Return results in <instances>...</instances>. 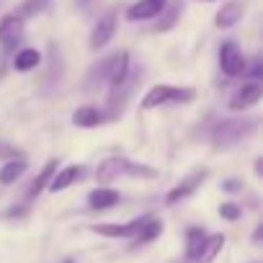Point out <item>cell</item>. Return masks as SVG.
I'll use <instances>...</instances> for the list:
<instances>
[{"label":"cell","instance_id":"ac0fdd59","mask_svg":"<svg viewBox=\"0 0 263 263\" xmlns=\"http://www.w3.org/2000/svg\"><path fill=\"white\" fill-rule=\"evenodd\" d=\"M57 173V160H49L42 171H39V176L31 181V186H29V199H34V196H39L47 186H49V181H52V176Z\"/></svg>","mask_w":263,"mask_h":263},{"label":"cell","instance_id":"484cf974","mask_svg":"<svg viewBox=\"0 0 263 263\" xmlns=\"http://www.w3.org/2000/svg\"><path fill=\"white\" fill-rule=\"evenodd\" d=\"M222 189L230 191V194H235V191H242V183H240L237 178H227V181L222 183Z\"/></svg>","mask_w":263,"mask_h":263},{"label":"cell","instance_id":"4316f807","mask_svg":"<svg viewBox=\"0 0 263 263\" xmlns=\"http://www.w3.org/2000/svg\"><path fill=\"white\" fill-rule=\"evenodd\" d=\"M26 212H29L26 206H18V209H8L6 217H8V219H16V217H26Z\"/></svg>","mask_w":263,"mask_h":263},{"label":"cell","instance_id":"ba28073f","mask_svg":"<svg viewBox=\"0 0 263 263\" xmlns=\"http://www.w3.org/2000/svg\"><path fill=\"white\" fill-rule=\"evenodd\" d=\"M260 96H263V85L255 83V80H250V83H242V85L232 93V98H230L227 106H230L232 111H245V108L255 106V103L260 101Z\"/></svg>","mask_w":263,"mask_h":263},{"label":"cell","instance_id":"ffe728a7","mask_svg":"<svg viewBox=\"0 0 263 263\" xmlns=\"http://www.w3.org/2000/svg\"><path fill=\"white\" fill-rule=\"evenodd\" d=\"M222 248H224V235H222V232L206 235V242H204L201 255H199V260H196V263H212V260L219 255V250H222Z\"/></svg>","mask_w":263,"mask_h":263},{"label":"cell","instance_id":"e0dca14e","mask_svg":"<svg viewBox=\"0 0 263 263\" xmlns=\"http://www.w3.org/2000/svg\"><path fill=\"white\" fill-rule=\"evenodd\" d=\"M26 168H29V163H26L24 155H21V158H13V160H8V163H3V168H0V183H3V186L16 183V181L26 173Z\"/></svg>","mask_w":263,"mask_h":263},{"label":"cell","instance_id":"8992f818","mask_svg":"<svg viewBox=\"0 0 263 263\" xmlns=\"http://www.w3.org/2000/svg\"><path fill=\"white\" fill-rule=\"evenodd\" d=\"M106 67V83L111 85V90L121 88L129 78V52H116L114 57L103 60Z\"/></svg>","mask_w":263,"mask_h":263},{"label":"cell","instance_id":"5b68a950","mask_svg":"<svg viewBox=\"0 0 263 263\" xmlns=\"http://www.w3.org/2000/svg\"><path fill=\"white\" fill-rule=\"evenodd\" d=\"M24 36V18L16 16V13H8L0 18V47H3V52H13L18 47Z\"/></svg>","mask_w":263,"mask_h":263},{"label":"cell","instance_id":"4dcf8cb0","mask_svg":"<svg viewBox=\"0 0 263 263\" xmlns=\"http://www.w3.org/2000/svg\"><path fill=\"white\" fill-rule=\"evenodd\" d=\"M206 3H212V0H206Z\"/></svg>","mask_w":263,"mask_h":263},{"label":"cell","instance_id":"d6986e66","mask_svg":"<svg viewBox=\"0 0 263 263\" xmlns=\"http://www.w3.org/2000/svg\"><path fill=\"white\" fill-rule=\"evenodd\" d=\"M39 65H42V54H39V49H21V52H16V57H13V67H16L18 72L36 70Z\"/></svg>","mask_w":263,"mask_h":263},{"label":"cell","instance_id":"f546056e","mask_svg":"<svg viewBox=\"0 0 263 263\" xmlns=\"http://www.w3.org/2000/svg\"><path fill=\"white\" fill-rule=\"evenodd\" d=\"M65 263H72V260H65Z\"/></svg>","mask_w":263,"mask_h":263},{"label":"cell","instance_id":"7a4b0ae2","mask_svg":"<svg viewBox=\"0 0 263 263\" xmlns=\"http://www.w3.org/2000/svg\"><path fill=\"white\" fill-rule=\"evenodd\" d=\"M121 176H145V178H155L158 173L147 165H140V163H132L126 158H108L103 160L98 168H96V181L98 183H111Z\"/></svg>","mask_w":263,"mask_h":263},{"label":"cell","instance_id":"9c48e42d","mask_svg":"<svg viewBox=\"0 0 263 263\" xmlns=\"http://www.w3.org/2000/svg\"><path fill=\"white\" fill-rule=\"evenodd\" d=\"M206 176H209V171H194L191 176H186V178H183L176 189H171V191H168L165 204H178V201L189 199L191 194H196V191H199V186L206 181Z\"/></svg>","mask_w":263,"mask_h":263},{"label":"cell","instance_id":"83f0119b","mask_svg":"<svg viewBox=\"0 0 263 263\" xmlns=\"http://www.w3.org/2000/svg\"><path fill=\"white\" fill-rule=\"evenodd\" d=\"M260 237H263V224H258L255 232H253V240H255V242H260Z\"/></svg>","mask_w":263,"mask_h":263},{"label":"cell","instance_id":"d4e9b609","mask_svg":"<svg viewBox=\"0 0 263 263\" xmlns=\"http://www.w3.org/2000/svg\"><path fill=\"white\" fill-rule=\"evenodd\" d=\"M13 158H21V150L11 142H3L0 140V160H13Z\"/></svg>","mask_w":263,"mask_h":263},{"label":"cell","instance_id":"7402d4cb","mask_svg":"<svg viewBox=\"0 0 263 263\" xmlns=\"http://www.w3.org/2000/svg\"><path fill=\"white\" fill-rule=\"evenodd\" d=\"M178 16H181V3H168L160 13V21L155 24V31H168L171 26H176Z\"/></svg>","mask_w":263,"mask_h":263},{"label":"cell","instance_id":"8fae6325","mask_svg":"<svg viewBox=\"0 0 263 263\" xmlns=\"http://www.w3.org/2000/svg\"><path fill=\"white\" fill-rule=\"evenodd\" d=\"M114 31H116V16L114 13H106L103 18H98V24L90 31V49H103L114 39Z\"/></svg>","mask_w":263,"mask_h":263},{"label":"cell","instance_id":"f1b7e54d","mask_svg":"<svg viewBox=\"0 0 263 263\" xmlns=\"http://www.w3.org/2000/svg\"><path fill=\"white\" fill-rule=\"evenodd\" d=\"M78 3H80V6H88V3H90V0H78Z\"/></svg>","mask_w":263,"mask_h":263},{"label":"cell","instance_id":"30bf717a","mask_svg":"<svg viewBox=\"0 0 263 263\" xmlns=\"http://www.w3.org/2000/svg\"><path fill=\"white\" fill-rule=\"evenodd\" d=\"M165 6H168V0H137L126 11V18L129 21H150V18H158Z\"/></svg>","mask_w":263,"mask_h":263},{"label":"cell","instance_id":"9a60e30c","mask_svg":"<svg viewBox=\"0 0 263 263\" xmlns=\"http://www.w3.org/2000/svg\"><path fill=\"white\" fill-rule=\"evenodd\" d=\"M204 242H206V232L201 227H189L186 230V263H196L199 260Z\"/></svg>","mask_w":263,"mask_h":263},{"label":"cell","instance_id":"7c38bea8","mask_svg":"<svg viewBox=\"0 0 263 263\" xmlns=\"http://www.w3.org/2000/svg\"><path fill=\"white\" fill-rule=\"evenodd\" d=\"M83 176H85V165H67V168H62V171H57V173L52 176V181H49L47 189H49L52 194L65 191V189H70L72 183H78Z\"/></svg>","mask_w":263,"mask_h":263},{"label":"cell","instance_id":"2e32d148","mask_svg":"<svg viewBox=\"0 0 263 263\" xmlns=\"http://www.w3.org/2000/svg\"><path fill=\"white\" fill-rule=\"evenodd\" d=\"M72 124L83 126V129H93V126L103 124V111H98L96 106H80L72 111Z\"/></svg>","mask_w":263,"mask_h":263},{"label":"cell","instance_id":"44dd1931","mask_svg":"<svg viewBox=\"0 0 263 263\" xmlns=\"http://www.w3.org/2000/svg\"><path fill=\"white\" fill-rule=\"evenodd\" d=\"M160 232H163V222H160L158 217H147V222L142 224V230L132 237V240H135V245H147V242H153Z\"/></svg>","mask_w":263,"mask_h":263},{"label":"cell","instance_id":"52a82bcc","mask_svg":"<svg viewBox=\"0 0 263 263\" xmlns=\"http://www.w3.org/2000/svg\"><path fill=\"white\" fill-rule=\"evenodd\" d=\"M147 217H150V214H142V217L129 219V222H124V224H116V222L96 224L93 232H96V235H103V237H135V235L142 230V224L147 222Z\"/></svg>","mask_w":263,"mask_h":263},{"label":"cell","instance_id":"6da1fadb","mask_svg":"<svg viewBox=\"0 0 263 263\" xmlns=\"http://www.w3.org/2000/svg\"><path fill=\"white\" fill-rule=\"evenodd\" d=\"M258 129V119H222L212 129L214 147H232Z\"/></svg>","mask_w":263,"mask_h":263},{"label":"cell","instance_id":"cb8c5ba5","mask_svg":"<svg viewBox=\"0 0 263 263\" xmlns=\"http://www.w3.org/2000/svg\"><path fill=\"white\" fill-rule=\"evenodd\" d=\"M240 214H242V209H240V204H235V201H224V204L219 206V217H222V219L235 222V219H240Z\"/></svg>","mask_w":263,"mask_h":263},{"label":"cell","instance_id":"5bb4252c","mask_svg":"<svg viewBox=\"0 0 263 263\" xmlns=\"http://www.w3.org/2000/svg\"><path fill=\"white\" fill-rule=\"evenodd\" d=\"M119 191L116 189H106V186H101V189H93L90 194H88V206L90 209H111V206H116L119 204Z\"/></svg>","mask_w":263,"mask_h":263},{"label":"cell","instance_id":"3957f363","mask_svg":"<svg viewBox=\"0 0 263 263\" xmlns=\"http://www.w3.org/2000/svg\"><path fill=\"white\" fill-rule=\"evenodd\" d=\"M196 98L194 88H176V85H153L145 96H142V108H158L165 103H189Z\"/></svg>","mask_w":263,"mask_h":263},{"label":"cell","instance_id":"4fadbf2b","mask_svg":"<svg viewBox=\"0 0 263 263\" xmlns=\"http://www.w3.org/2000/svg\"><path fill=\"white\" fill-rule=\"evenodd\" d=\"M245 13V6L240 3V0H227V3H222V8L217 11L214 16V24L217 29H232Z\"/></svg>","mask_w":263,"mask_h":263},{"label":"cell","instance_id":"277c9868","mask_svg":"<svg viewBox=\"0 0 263 263\" xmlns=\"http://www.w3.org/2000/svg\"><path fill=\"white\" fill-rule=\"evenodd\" d=\"M219 67L227 78H240L248 67V60L242 57V49L235 42H224L219 47Z\"/></svg>","mask_w":263,"mask_h":263},{"label":"cell","instance_id":"603a6c76","mask_svg":"<svg viewBox=\"0 0 263 263\" xmlns=\"http://www.w3.org/2000/svg\"><path fill=\"white\" fill-rule=\"evenodd\" d=\"M44 6H47V0H26V3L21 6V11H18L16 16H21V18H26V16H34V13H42V11H44Z\"/></svg>","mask_w":263,"mask_h":263}]
</instances>
